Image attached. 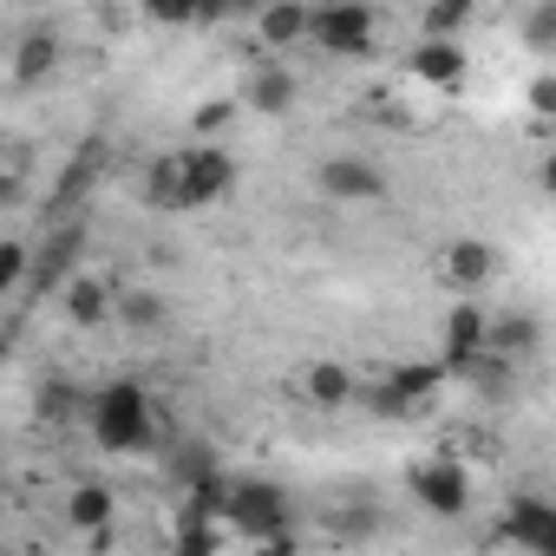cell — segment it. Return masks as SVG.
Masks as SVG:
<instances>
[{"mask_svg": "<svg viewBox=\"0 0 556 556\" xmlns=\"http://www.w3.org/2000/svg\"><path fill=\"white\" fill-rule=\"evenodd\" d=\"M86 426H92L99 452L138 458V452H151V439H157V406H151V393H144L138 380H112V387H99V393L86 400Z\"/></svg>", "mask_w": 556, "mask_h": 556, "instance_id": "6da1fadb", "label": "cell"}, {"mask_svg": "<svg viewBox=\"0 0 556 556\" xmlns=\"http://www.w3.org/2000/svg\"><path fill=\"white\" fill-rule=\"evenodd\" d=\"M216 523L236 530L242 543H275V549L295 543V510H289L282 484H268V478H229Z\"/></svg>", "mask_w": 556, "mask_h": 556, "instance_id": "7a4b0ae2", "label": "cell"}, {"mask_svg": "<svg viewBox=\"0 0 556 556\" xmlns=\"http://www.w3.org/2000/svg\"><path fill=\"white\" fill-rule=\"evenodd\" d=\"M229 184H236L229 151L197 144V151H184V157H177V197H170V210H210V203H223V197H229Z\"/></svg>", "mask_w": 556, "mask_h": 556, "instance_id": "3957f363", "label": "cell"}, {"mask_svg": "<svg viewBox=\"0 0 556 556\" xmlns=\"http://www.w3.org/2000/svg\"><path fill=\"white\" fill-rule=\"evenodd\" d=\"M374 14L367 8H321L315 21H308V40L321 47V53H334V60H361V53H374Z\"/></svg>", "mask_w": 556, "mask_h": 556, "instance_id": "277c9868", "label": "cell"}, {"mask_svg": "<svg viewBox=\"0 0 556 556\" xmlns=\"http://www.w3.org/2000/svg\"><path fill=\"white\" fill-rule=\"evenodd\" d=\"M406 484H413V497H419L432 517H465V504H471V484H465V471H458L452 458H419V465L406 471Z\"/></svg>", "mask_w": 556, "mask_h": 556, "instance_id": "5b68a950", "label": "cell"}, {"mask_svg": "<svg viewBox=\"0 0 556 556\" xmlns=\"http://www.w3.org/2000/svg\"><path fill=\"white\" fill-rule=\"evenodd\" d=\"M79 249H86V223H60V229L47 236V249H34V262H27L34 295H40V289H53V282H73Z\"/></svg>", "mask_w": 556, "mask_h": 556, "instance_id": "8992f818", "label": "cell"}, {"mask_svg": "<svg viewBox=\"0 0 556 556\" xmlns=\"http://www.w3.org/2000/svg\"><path fill=\"white\" fill-rule=\"evenodd\" d=\"M321 190L334 203H380L387 197V177L367 164V157H328L321 164Z\"/></svg>", "mask_w": 556, "mask_h": 556, "instance_id": "52a82bcc", "label": "cell"}, {"mask_svg": "<svg viewBox=\"0 0 556 556\" xmlns=\"http://www.w3.org/2000/svg\"><path fill=\"white\" fill-rule=\"evenodd\" d=\"M504 536L523 543V549H536V556H549V549H556V510H549L543 497H517V504L504 510Z\"/></svg>", "mask_w": 556, "mask_h": 556, "instance_id": "ba28073f", "label": "cell"}, {"mask_svg": "<svg viewBox=\"0 0 556 556\" xmlns=\"http://www.w3.org/2000/svg\"><path fill=\"white\" fill-rule=\"evenodd\" d=\"M308 21H315V8H302V0L262 8V14H255V40H262V53H289V47H302V40H308Z\"/></svg>", "mask_w": 556, "mask_h": 556, "instance_id": "9c48e42d", "label": "cell"}, {"mask_svg": "<svg viewBox=\"0 0 556 556\" xmlns=\"http://www.w3.org/2000/svg\"><path fill=\"white\" fill-rule=\"evenodd\" d=\"M478 354H484V308L465 302L445 315V374H465Z\"/></svg>", "mask_w": 556, "mask_h": 556, "instance_id": "30bf717a", "label": "cell"}, {"mask_svg": "<svg viewBox=\"0 0 556 556\" xmlns=\"http://www.w3.org/2000/svg\"><path fill=\"white\" fill-rule=\"evenodd\" d=\"M406 73H413L419 86H432V92H452V86L465 79V53H458V47H445V40H426V47L406 60Z\"/></svg>", "mask_w": 556, "mask_h": 556, "instance_id": "8fae6325", "label": "cell"}, {"mask_svg": "<svg viewBox=\"0 0 556 556\" xmlns=\"http://www.w3.org/2000/svg\"><path fill=\"white\" fill-rule=\"evenodd\" d=\"M445 380H452V374H445V361H413V367H393V374H387V393L413 413V406H426Z\"/></svg>", "mask_w": 556, "mask_h": 556, "instance_id": "7c38bea8", "label": "cell"}, {"mask_svg": "<svg viewBox=\"0 0 556 556\" xmlns=\"http://www.w3.org/2000/svg\"><path fill=\"white\" fill-rule=\"evenodd\" d=\"M242 105H249V112H262V118L289 112V105H295V73H289V66H255V79H249Z\"/></svg>", "mask_w": 556, "mask_h": 556, "instance_id": "4fadbf2b", "label": "cell"}, {"mask_svg": "<svg viewBox=\"0 0 556 556\" xmlns=\"http://www.w3.org/2000/svg\"><path fill=\"white\" fill-rule=\"evenodd\" d=\"M99 170H105V144H79L73 164H66V177H60V190H53V216H66V210L99 184Z\"/></svg>", "mask_w": 556, "mask_h": 556, "instance_id": "5bb4252c", "label": "cell"}, {"mask_svg": "<svg viewBox=\"0 0 556 556\" xmlns=\"http://www.w3.org/2000/svg\"><path fill=\"white\" fill-rule=\"evenodd\" d=\"M491 268H497V255H491V242H478V236H465V242L445 249V282H458V289L484 282Z\"/></svg>", "mask_w": 556, "mask_h": 556, "instance_id": "9a60e30c", "label": "cell"}, {"mask_svg": "<svg viewBox=\"0 0 556 556\" xmlns=\"http://www.w3.org/2000/svg\"><path fill=\"white\" fill-rule=\"evenodd\" d=\"M302 387H308V400L315 406H348L361 387H354V367H341V361H315L308 374H302Z\"/></svg>", "mask_w": 556, "mask_h": 556, "instance_id": "2e32d148", "label": "cell"}, {"mask_svg": "<svg viewBox=\"0 0 556 556\" xmlns=\"http://www.w3.org/2000/svg\"><path fill=\"white\" fill-rule=\"evenodd\" d=\"M105 315H112L105 282H92V275H73V282H66V321H73V328H99Z\"/></svg>", "mask_w": 556, "mask_h": 556, "instance_id": "e0dca14e", "label": "cell"}, {"mask_svg": "<svg viewBox=\"0 0 556 556\" xmlns=\"http://www.w3.org/2000/svg\"><path fill=\"white\" fill-rule=\"evenodd\" d=\"M53 66H60V40H53L47 27H40V34H27V40L14 47V79H21V86H34V79H47Z\"/></svg>", "mask_w": 556, "mask_h": 556, "instance_id": "ac0fdd59", "label": "cell"}, {"mask_svg": "<svg viewBox=\"0 0 556 556\" xmlns=\"http://www.w3.org/2000/svg\"><path fill=\"white\" fill-rule=\"evenodd\" d=\"M112 510H118V504H112L105 484H79V491L66 497V523H73V530H105Z\"/></svg>", "mask_w": 556, "mask_h": 556, "instance_id": "d6986e66", "label": "cell"}, {"mask_svg": "<svg viewBox=\"0 0 556 556\" xmlns=\"http://www.w3.org/2000/svg\"><path fill=\"white\" fill-rule=\"evenodd\" d=\"M465 21H471L465 0H439V8H426V34H432V40H445V47H458Z\"/></svg>", "mask_w": 556, "mask_h": 556, "instance_id": "ffe728a7", "label": "cell"}, {"mask_svg": "<svg viewBox=\"0 0 556 556\" xmlns=\"http://www.w3.org/2000/svg\"><path fill=\"white\" fill-rule=\"evenodd\" d=\"M27 262H34L27 242H0V302H8V295L27 282Z\"/></svg>", "mask_w": 556, "mask_h": 556, "instance_id": "44dd1931", "label": "cell"}, {"mask_svg": "<svg viewBox=\"0 0 556 556\" xmlns=\"http://www.w3.org/2000/svg\"><path fill=\"white\" fill-rule=\"evenodd\" d=\"M118 315H125L131 328H144V334H151V328H164V302H157V295H138V289L118 302Z\"/></svg>", "mask_w": 556, "mask_h": 556, "instance_id": "7402d4cb", "label": "cell"}, {"mask_svg": "<svg viewBox=\"0 0 556 556\" xmlns=\"http://www.w3.org/2000/svg\"><path fill=\"white\" fill-rule=\"evenodd\" d=\"M151 197H157V203L177 197V157H157V170H151Z\"/></svg>", "mask_w": 556, "mask_h": 556, "instance_id": "603a6c76", "label": "cell"}, {"mask_svg": "<svg viewBox=\"0 0 556 556\" xmlns=\"http://www.w3.org/2000/svg\"><path fill=\"white\" fill-rule=\"evenodd\" d=\"M216 125H229V99H210V105L197 112V131H216Z\"/></svg>", "mask_w": 556, "mask_h": 556, "instance_id": "cb8c5ba5", "label": "cell"}, {"mask_svg": "<svg viewBox=\"0 0 556 556\" xmlns=\"http://www.w3.org/2000/svg\"><path fill=\"white\" fill-rule=\"evenodd\" d=\"M367 406H374L380 419H406V406H400V400H393L387 387H374V393H367Z\"/></svg>", "mask_w": 556, "mask_h": 556, "instance_id": "d4e9b609", "label": "cell"}, {"mask_svg": "<svg viewBox=\"0 0 556 556\" xmlns=\"http://www.w3.org/2000/svg\"><path fill=\"white\" fill-rule=\"evenodd\" d=\"M549 34H556V8H536V21H530V40H536V47H543V40H549Z\"/></svg>", "mask_w": 556, "mask_h": 556, "instance_id": "484cf974", "label": "cell"}, {"mask_svg": "<svg viewBox=\"0 0 556 556\" xmlns=\"http://www.w3.org/2000/svg\"><path fill=\"white\" fill-rule=\"evenodd\" d=\"M249 556H289V549H275V543H249Z\"/></svg>", "mask_w": 556, "mask_h": 556, "instance_id": "4316f807", "label": "cell"}]
</instances>
